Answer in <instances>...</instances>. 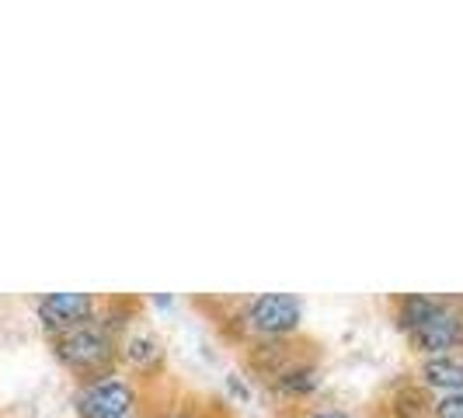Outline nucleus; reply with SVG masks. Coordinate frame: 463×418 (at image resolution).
Returning a JSON list of instances; mask_svg holds the SVG:
<instances>
[{
	"instance_id": "7ed1b4c3",
	"label": "nucleus",
	"mask_w": 463,
	"mask_h": 418,
	"mask_svg": "<svg viewBox=\"0 0 463 418\" xmlns=\"http://www.w3.org/2000/svg\"><path fill=\"white\" fill-rule=\"evenodd\" d=\"M146 408L143 380L133 373H116L105 380H94L77 387L73 394V415L77 418H133Z\"/></svg>"
},
{
	"instance_id": "39448f33",
	"label": "nucleus",
	"mask_w": 463,
	"mask_h": 418,
	"mask_svg": "<svg viewBox=\"0 0 463 418\" xmlns=\"http://www.w3.org/2000/svg\"><path fill=\"white\" fill-rule=\"evenodd\" d=\"M244 348V366H248V373L255 376V380H261L265 387L276 380V376H282V373L289 370V366H297V363H303V359H310L314 352L307 346L303 348V338L300 335H286V338H258V342H248Z\"/></svg>"
},
{
	"instance_id": "1a4fd4ad",
	"label": "nucleus",
	"mask_w": 463,
	"mask_h": 418,
	"mask_svg": "<svg viewBox=\"0 0 463 418\" xmlns=\"http://www.w3.org/2000/svg\"><path fill=\"white\" fill-rule=\"evenodd\" d=\"M442 303H446L442 293H397V297H391V321L401 335H408V331L425 325L429 318H436Z\"/></svg>"
},
{
	"instance_id": "2eb2a0df",
	"label": "nucleus",
	"mask_w": 463,
	"mask_h": 418,
	"mask_svg": "<svg viewBox=\"0 0 463 418\" xmlns=\"http://www.w3.org/2000/svg\"><path fill=\"white\" fill-rule=\"evenodd\" d=\"M133 418H143V412H139V415H133Z\"/></svg>"
},
{
	"instance_id": "ddd939ff",
	"label": "nucleus",
	"mask_w": 463,
	"mask_h": 418,
	"mask_svg": "<svg viewBox=\"0 0 463 418\" xmlns=\"http://www.w3.org/2000/svg\"><path fill=\"white\" fill-rule=\"evenodd\" d=\"M167 412H171V404H161V408H157V404H146V408H143V418H167Z\"/></svg>"
},
{
	"instance_id": "6e6552de",
	"label": "nucleus",
	"mask_w": 463,
	"mask_h": 418,
	"mask_svg": "<svg viewBox=\"0 0 463 418\" xmlns=\"http://www.w3.org/2000/svg\"><path fill=\"white\" fill-rule=\"evenodd\" d=\"M415 376L429 394H463V352L418 359Z\"/></svg>"
},
{
	"instance_id": "9b49d317",
	"label": "nucleus",
	"mask_w": 463,
	"mask_h": 418,
	"mask_svg": "<svg viewBox=\"0 0 463 418\" xmlns=\"http://www.w3.org/2000/svg\"><path fill=\"white\" fill-rule=\"evenodd\" d=\"M429 418H463V394H432Z\"/></svg>"
},
{
	"instance_id": "4468645a",
	"label": "nucleus",
	"mask_w": 463,
	"mask_h": 418,
	"mask_svg": "<svg viewBox=\"0 0 463 418\" xmlns=\"http://www.w3.org/2000/svg\"><path fill=\"white\" fill-rule=\"evenodd\" d=\"M199 418H216V412H213V404H203V412H199Z\"/></svg>"
},
{
	"instance_id": "9d476101",
	"label": "nucleus",
	"mask_w": 463,
	"mask_h": 418,
	"mask_svg": "<svg viewBox=\"0 0 463 418\" xmlns=\"http://www.w3.org/2000/svg\"><path fill=\"white\" fill-rule=\"evenodd\" d=\"M321 387V366H317V356H310V359H303L297 366H289V370L276 376L272 384H269V391L279 397H286V401H307V397L314 394Z\"/></svg>"
},
{
	"instance_id": "20e7f679",
	"label": "nucleus",
	"mask_w": 463,
	"mask_h": 418,
	"mask_svg": "<svg viewBox=\"0 0 463 418\" xmlns=\"http://www.w3.org/2000/svg\"><path fill=\"white\" fill-rule=\"evenodd\" d=\"M404 338H408V348L415 352L418 359L463 352V297H446L439 314L429 318L415 331H408Z\"/></svg>"
},
{
	"instance_id": "f8f14e48",
	"label": "nucleus",
	"mask_w": 463,
	"mask_h": 418,
	"mask_svg": "<svg viewBox=\"0 0 463 418\" xmlns=\"http://www.w3.org/2000/svg\"><path fill=\"white\" fill-rule=\"evenodd\" d=\"M297 418H355L352 412H342V408H307V412H300Z\"/></svg>"
},
{
	"instance_id": "423d86ee",
	"label": "nucleus",
	"mask_w": 463,
	"mask_h": 418,
	"mask_svg": "<svg viewBox=\"0 0 463 418\" xmlns=\"http://www.w3.org/2000/svg\"><path fill=\"white\" fill-rule=\"evenodd\" d=\"M98 307H101L98 293H43L35 300V321L49 338L77 325H91L98 318Z\"/></svg>"
},
{
	"instance_id": "f257e3e1",
	"label": "nucleus",
	"mask_w": 463,
	"mask_h": 418,
	"mask_svg": "<svg viewBox=\"0 0 463 418\" xmlns=\"http://www.w3.org/2000/svg\"><path fill=\"white\" fill-rule=\"evenodd\" d=\"M223 328H233V338L241 346L258 338H286L300 335L303 300L293 293H255L227 303V314L220 318Z\"/></svg>"
},
{
	"instance_id": "f03ea898",
	"label": "nucleus",
	"mask_w": 463,
	"mask_h": 418,
	"mask_svg": "<svg viewBox=\"0 0 463 418\" xmlns=\"http://www.w3.org/2000/svg\"><path fill=\"white\" fill-rule=\"evenodd\" d=\"M46 342L52 359L77 380V387L122 373V366H118V342L98 321L77 325L70 331H60V335H49Z\"/></svg>"
},
{
	"instance_id": "0eeeda50",
	"label": "nucleus",
	"mask_w": 463,
	"mask_h": 418,
	"mask_svg": "<svg viewBox=\"0 0 463 418\" xmlns=\"http://www.w3.org/2000/svg\"><path fill=\"white\" fill-rule=\"evenodd\" d=\"M118 366L129 370L137 380H146L154 370L164 366V342L150 328H133L118 338Z\"/></svg>"
}]
</instances>
